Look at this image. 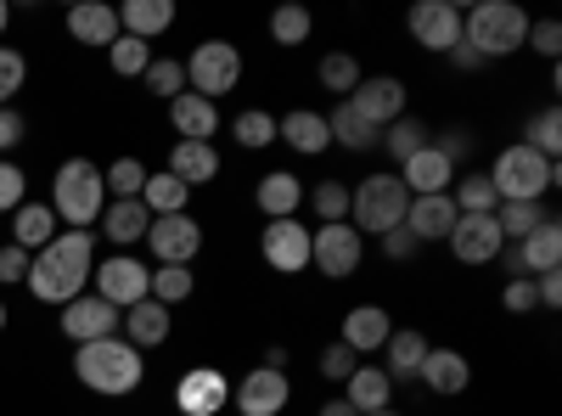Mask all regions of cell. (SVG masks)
I'll return each mask as SVG.
<instances>
[{
  "label": "cell",
  "mask_w": 562,
  "mask_h": 416,
  "mask_svg": "<svg viewBox=\"0 0 562 416\" xmlns=\"http://www.w3.org/2000/svg\"><path fill=\"white\" fill-rule=\"evenodd\" d=\"M90 270H97V237L90 231H57V243H45L34 259H29V293L40 304H74L90 282Z\"/></svg>",
  "instance_id": "6da1fadb"
},
{
  "label": "cell",
  "mask_w": 562,
  "mask_h": 416,
  "mask_svg": "<svg viewBox=\"0 0 562 416\" xmlns=\"http://www.w3.org/2000/svg\"><path fill=\"white\" fill-rule=\"evenodd\" d=\"M74 378L90 389V394H108V400H124L147 383V355L124 338H97V344H79L74 355Z\"/></svg>",
  "instance_id": "7a4b0ae2"
},
{
  "label": "cell",
  "mask_w": 562,
  "mask_h": 416,
  "mask_svg": "<svg viewBox=\"0 0 562 416\" xmlns=\"http://www.w3.org/2000/svg\"><path fill=\"white\" fill-rule=\"evenodd\" d=\"M524 40H529V12L518 0H479V7L461 12V45H473L484 63L524 52Z\"/></svg>",
  "instance_id": "3957f363"
},
{
  "label": "cell",
  "mask_w": 562,
  "mask_h": 416,
  "mask_svg": "<svg viewBox=\"0 0 562 416\" xmlns=\"http://www.w3.org/2000/svg\"><path fill=\"white\" fill-rule=\"evenodd\" d=\"M557 180H562V169L551 158H540L535 147H524V142L501 147L495 164H490V187H495L501 203H546V192L557 187Z\"/></svg>",
  "instance_id": "277c9868"
},
{
  "label": "cell",
  "mask_w": 562,
  "mask_h": 416,
  "mask_svg": "<svg viewBox=\"0 0 562 416\" xmlns=\"http://www.w3.org/2000/svg\"><path fill=\"white\" fill-rule=\"evenodd\" d=\"M108 209V180L102 169L90 164V158H68L52 180V214L68 225V231H85V225H97Z\"/></svg>",
  "instance_id": "5b68a950"
},
{
  "label": "cell",
  "mask_w": 562,
  "mask_h": 416,
  "mask_svg": "<svg viewBox=\"0 0 562 416\" xmlns=\"http://www.w3.org/2000/svg\"><path fill=\"white\" fill-rule=\"evenodd\" d=\"M405 209H411V192L400 175H366L349 192V225L360 237H389L394 225H405Z\"/></svg>",
  "instance_id": "8992f818"
},
{
  "label": "cell",
  "mask_w": 562,
  "mask_h": 416,
  "mask_svg": "<svg viewBox=\"0 0 562 416\" xmlns=\"http://www.w3.org/2000/svg\"><path fill=\"white\" fill-rule=\"evenodd\" d=\"M237 85H243V52L231 40H203L198 52L186 57V90H198V97L220 102Z\"/></svg>",
  "instance_id": "52a82bcc"
},
{
  "label": "cell",
  "mask_w": 562,
  "mask_h": 416,
  "mask_svg": "<svg viewBox=\"0 0 562 416\" xmlns=\"http://www.w3.org/2000/svg\"><path fill=\"white\" fill-rule=\"evenodd\" d=\"M366 259V237L344 220V225H315L310 231V265L326 276V282H349Z\"/></svg>",
  "instance_id": "ba28073f"
},
{
  "label": "cell",
  "mask_w": 562,
  "mask_h": 416,
  "mask_svg": "<svg viewBox=\"0 0 562 416\" xmlns=\"http://www.w3.org/2000/svg\"><path fill=\"white\" fill-rule=\"evenodd\" d=\"M405 29L411 40L422 45V52H456L461 45V7L456 0H416V7L405 12Z\"/></svg>",
  "instance_id": "9c48e42d"
},
{
  "label": "cell",
  "mask_w": 562,
  "mask_h": 416,
  "mask_svg": "<svg viewBox=\"0 0 562 416\" xmlns=\"http://www.w3.org/2000/svg\"><path fill=\"white\" fill-rule=\"evenodd\" d=\"M90 276H97V299H108L113 310H130V304H140V299H153V270L140 265V259H130V254L102 259Z\"/></svg>",
  "instance_id": "30bf717a"
},
{
  "label": "cell",
  "mask_w": 562,
  "mask_h": 416,
  "mask_svg": "<svg viewBox=\"0 0 562 416\" xmlns=\"http://www.w3.org/2000/svg\"><path fill=\"white\" fill-rule=\"evenodd\" d=\"M259 259L276 270V276H299L310 265V225L293 214V220H270L259 231Z\"/></svg>",
  "instance_id": "8fae6325"
},
{
  "label": "cell",
  "mask_w": 562,
  "mask_h": 416,
  "mask_svg": "<svg viewBox=\"0 0 562 416\" xmlns=\"http://www.w3.org/2000/svg\"><path fill=\"white\" fill-rule=\"evenodd\" d=\"M349 108H355L371 130H389L394 119H405V79H394V74H366V79L349 90Z\"/></svg>",
  "instance_id": "7c38bea8"
},
{
  "label": "cell",
  "mask_w": 562,
  "mask_h": 416,
  "mask_svg": "<svg viewBox=\"0 0 562 416\" xmlns=\"http://www.w3.org/2000/svg\"><path fill=\"white\" fill-rule=\"evenodd\" d=\"M63 338H74V344H97V338H119V327H124V310H113L108 299H97V293H79L74 304H63Z\"/></svg>",
  "instance_id": "4fadbf2b"
},
{
  "label": "cell",
  "mask_w": 562,
  "mask_h": 416,
  "mask_svg": "<svg viewBox=\"0 0 562 416\" xmlns=\"http://www.w3.org/2000/svg\"><path fill=\"white\" fill-rule=\"evenodd\" d=\"M147 248L158 265H192L203 254V225L192 214H164L147 225Z\"/></svg>",
  "instance_id": "5bb4252c"
},
{
  "label": "cell",
  "mask_w": 562,
  "mask_h": 416,
  "mask_svg": "<svg viewBox=\"0 0 562 416\" xmlns=\"http://www.w3.org/2000/svg\"><path fill=\"white\" fill-rule=\"evenodd\" d=\"M288 400H293L288 372H270V366H254L243 383H231V405H237L243 416H281Z\"/></svg>",
  "instance_id": "9a60e30c"
},
{
  "label": "cell",
  "mask_w": 562,
  "mask_h": 416,
  "mask_svg": "<svg viewBox=\"0 0 562 416\" xmlns=\"http://www.w3.org/2000/svg\"><path fill=\"white\" fill-rule=\"evenodd\" d=\"M175 405H180V416H220L231 405V378L220 366H192L175 383Z\"/></svg>",
  "instance_id": "2e32d148"
},
{
  "label": "cell",
  "mask_w": 562,
  "mask_h": 416,
  "mask_svg": "<svg viewBox=\"0 0 562 416\" xmlns=\"http://www.w3.org/2000/svg\"><path fill=\"white\" fill-rule=\"evenodd\" d=\"M445 243H450V254H456L461 265H495L501 248H506L495 214H461V220L450 225V237H445Z\"/></svg>",
  "instance_id": "e0dca14e"
},
{
  "label": "cell",
  "mask_w": 562,
  "mask_h": 416,
  "mask_svg": "<svg viewBox=\"0 0 562 416\" xmlns=\"http://www.w3.org/2000/svg\"><path fill=\"white\" fill-rule=\"evenodd\" d=\"M394 338V315L383 304H355L338 327V344L355 355H383V344Z\"/></svg>",
  "instance_id": "ac0fdd59"
},
{
  "label": "cell",
  "mask_w": 562,
  "mask_h": 416,
  "mask_svg": "<svg viewBox=\"0 0 562 416\" xmlns=\"http://www.w3.org/2000/svg\"><path fill=\"white\" fill-rule=\"evenodd\" d=\"M456 175H461V169H456L434 142L422 147L416 158L400 164V180H405V192H411V198H439V192H450V187H456Z\"/></svg>",
  "instance_id": "d6986e66"
},
{
  "label": "cell",
  "mask_w": 562,
  "mask_h": 416,
  "mask_svg": "<svg viewBox=\"0 0 562 416\" xmlns=\"http://www.w3.org/2000/svg\"><path fill=\"white\" fill-rule=\"evenodd\" d=\"M169 175L180 180V187H214L220 180V147L214 142H175L169 147Z\"/></svg>",
  "instance_id": "ffe728a7"
},
{
  "label": "cell",
  "mask_w": 562,
  "mask_h": 416,
  "mask_svg": "<svg viewBox=\"0 0 562 416\" xmlns=\"http://www.w3.org/2000/svg\"><path fill=\"white\" fill-rule=\"evenodd\" d=\"M169 119L180 130V142H214L220 135V102L198 97V90H180V97L169 102Z\"/></svg>",
  "instance_id": "44dd1931"
},
{
  "label": "cell",
  "mask_w": 562,
  "mask_h": 416,
  "mask_svg": "<svg viewBox=\"0 0 562 416\" xmlns=\"http://www.w3.org/2000/svg\"><path fill=\"white\" fill-rule=\"evenodd\" d=\"M276 142H288V147L304 153V158H321L326 147H333V135H326V113L293 108L288 119H276Z\"/></svg>",
  "instance_id": "7402d4cb"
},
{
  "label": "cell",
  "mask_w": 562,
  "mask_h": 416,
  "mask_svg": "<svg viewBox=\"0 0 562 416\" xmlns=\"http://www.w3.org/2000/svg\"><path fill=\"white\" fill-rule=\"evenodd\" d=\"M456 220H461V214H456L450 192H439V198H411V209H405V231H411L416 243H445Z\"/></svg>",
  "instance_id": "603a6c76"
},
{
  "label": "cell",
  "mask_w": 562,
  "mask_h": 416,
  "mask_svg": "<svg viewBox=\"0 0 562 416\" xmlns=\"http://www.w3.org/2000/svg\"><path fill=\"white\" fill-rule=\"evenodd\" d=\"M102 237L108 243H119V254L130 248V243H147V225H153V214H147V203L140 198H113L108 209H102Z\"/></svg>",
  "instance_id": "cb8c5ba5"
},
{
  "label": "cell",
  "mask_w": 562,
  "mask_h": 416,
  "mask_svg": "<svg viewBox=\"0 0 562 416\" xmlns=\"http://www.w3.org/2000/svg\"><path fill=\"white\" fill-rule=\"evenodd\" d=\"M416 383H422V389H434V394H467V383H473V366H467L461 349H428V360H422Z\"/></svg>",
  "instance_id": "d4e9b609"
},
{
  "label": "cell",
  "mask_w": 562,
  "mask_h": 416,
  "mask_svg": "<svg viewBox=\"0 0 562 416\" xmlns=\"http://www.w3.org/2000/svg\"><path fill=\"white\" fill-rule=\"evenodd\" d=\"M119 338H124V344H135L140 355L158 349V344H169V310H164L158 299L130 304V310H124V333H119Z\"/></svg>",
  "instance_id": "484cf974"
},
{
  "label": "cell",
  "mask_w": 562,
  "mask_h": 416,
  "mask_svg": "<svg viewBox=\"0 0 562 416\" xmlns=\"http://www.w3.org/2000/svg\"><path fill=\"white\" fill-rule=\"evenodd\" d=\"M254 203H259V214L265 220H293L299 214V203H304V180L299 175H288V169H270L259 187H254Z\"/></svg>",
  "instance_id": "4316f807"
},
{
  "label": "cell",
  "mask_w": 562,
  "mask_h": 416,
  "mask_svg": "<svg viewBox=\"0 0 562 416\" xmlns=\"http://www.w3.org/2000/svg\"><path fill=\"white\" fill-rule=\"evenodd\" d=\"M512 254H518V270L524 276H546V270H562V225L557 220H546L535 237H524V243H506Z\"/></svg>",
  "instance_id": "83f0119b"
},
{
  "label": "cell",
  "mask_w": 562,
  "mask_h": 416,
  "mask_svg": "<svg viewBox=\"0 0 562 416\" xmlns=\"http://www.w3.org/2000/svg\"><path fill=\"white\" fill-rule=\"evenodd\" d=\"M428 338H422L416 327H400L389 344H383V372H389V383H416V372H422V360H428Z\"/></svg>",
  "instance_id": "f1b7e54d"
},
{
  "label": "cell",
  "mask_w": 562,
  "mask_h": 416,
  "mask_svg": "<svg viewBox=\"0 0 562 416\" xmlns=\"http://www.w3.org/2000/svg\"><path fill=\"white\" fill-rule=\"evenodd\" d=\"M57 214H52V203H23L18 214H12V248H23L29 259L45 248V243H57Z\"/></svg>",
  "instance_id": "f546056e"
},
{
  "label": "cell",
  "mask_w": 562,
  "mask_h": 416,
  "mask_svg": "<svg viewBox=\"0 0 562 416\" xmlns=\"http://www.w3.org/2000/svg\"><path fill=\"white\" fill-rule=\"evenodd\" d=\"M68 34L79 40V45H108L119 40V7H102V0H85V7H74L68 12Z\"/></svg>",
  "instance_id": "4dcf8cb0"
},
{
  "label": "cell",
  "mask_w": 562,
  "mask_h": 416,
  "mask_svg": "<svg viewBox=\"0 0 562 416\" xmlns=\"http://www.w3.org/2000/svg\"><path fill=\"white\" fill-rule=\"evenodd\" d=\"M169 23H175V7L169 0H124L119 7V34H135V40H158V34H169Z\"/></svg>",
  "instance_id": "1f68e13d"
},
{
  "label": "cell",
  "mask_w": 562,
  "mask_h": 416,
  "mask_svg": "<svg viewBox=\"0 0 562 416\" xmlns=\"http://www.w3.org/2000/svg\"><path fill=\"white\" fill-rule=\"evenodd\" d=\"M344 400H349L360 416H366V411H389V405H394V383H389L383 366L360 360L355 372H349V394H344Z\"/></svg>",
  "instance_id": "d6a6232c"
},
{
  "label": "cell",
  "mask_w": 562,
  "mask_h": 416,
  "mask_svg": "<svg viewBox=\"0 0 562 416\" xmlns=\"http://www.w3.org/2000/svg\"><path fill=\"white\" fill-rule=\"evenodd\" d=\"M326 135H333V147H344V153H378V142H383V130H371L349 102H338L326 113Z\"/></svg>",
  "instance_id": "836d02e7"
},
{
  "label": "cell",
  "mask_w": 562,
  "mask_h": 416,
  "mask_svg": "<svg viewBox=\"0 0 562 416\" xmlns=\"http://www.w3.org/2000/svg\"><path fill=\"white\" fill-rule=\"evenodd\" d=\"M140 203H147L153 220H164V214H186V203H192V187H180V180L164 169V175H147V187H140Z\"/></svg>",
  "instance_id": "e575fe53"
},
{
  "label": "cell",
  "mask_w": 562,
  "mask_h": 416,
  "mask_svg": "<svg viewBox=\"0 0 562 416\" xmlns=\"http://www.w3.org/2000/svg\"><path fill=\"white\" fill-rule=\"evenodd\" d=\"M450 203H456V214H495V209H501V198H495V187H490L484 169H479V175H456Z\"/></svg>",
  "instance_id": "d590c367"
},
{
  "label": "cell",
  "mask_w": 562,
  "mask_h": 416,
  "mask_svg": "<svg viewBox=\"0 0 562 416\" xmlns=\"http://www.w3.org/2000/svg\"><path fill=\"white\" fill-rule=\"evenodd\" d=\"M551 220V209L546 203H501L495 209V225H501V237L506 243H524V237H535V231Z\"/></svg>",
  "instance_id": "8d00e7d4"
},
{
  "label": "cell",
  "mask_w": 562,
  "mask_h": 416,
  "mask_svg": "<svg viewBox=\"0 0 562 416\" xmlns=\"http://www.w3.org/2000/svg\"><path fill=\"white\" fill-rule=\"evenodd\" d=\"M428 142H434V130L422 124V119H411V113H405V119H394V124L383 130V142H378V147H389V153H394V164H405V158H416Z\"/></svg>",
  "instance_id": "74e56055"
},
{
  "label": "cell",
  "mask_w": 562,
  "mask_h": 416,
  "mask_svg": "<svg viewBox=\"0 0 562 416\" xmlns=\"http://www.w3.org/2000/svg\"><path fill=\"white\" fill-rule=\"evenodd\" d=\"M524 147H535L540 158L557 164V153H562V113H557V102H546V108L524 124Z\"/></svg>",
  "instance_id": "f35d334b"
},
{
  "label": "cell",
  "mask_w": 562,
  "mask_h": 416,
  "mask_svg": "<svg viewBox=\"0 0 562 416\" xmlns=\"http://www.w3.org/2000/svg\"><path fill=\"white\" fill-rule=\"evenodd\" d=\"M231 135H237V147L265 153V147H276V113H265V108H243L237 119H231Z\"/></svg>",
  "instance_id": "ab89813d"
},
{
  "label": "cell",
  "mask_w": 562,
  "mask_h": 416,
  "mask_svg": "<svg viewBox=\"0 0 562 416\" xmlns=\"http://www.w3.org/2000/svg\"><path fill=\"white\" fill-rule=\"evenodd\" d=\"M192 293H198V276H192V265H158V270H153V299H158L164 310L186 304Z\"/></svg>",
  "instance_id": "60d3db41"
},
{
  "label": "cell",
  "mask_w": 562,
  "mask_h": 416,
  "mask_svg": "<svg viewBox=\"0 0 562 416\" xmlns=\"http://www.w3.org/2000/svg\"><path fill=\"white\" fill-rule=\"evenodd\" d=\"M315 74H321V85H326V90H333V97H338V102H349V90H355V85L366 79V74H360V63H355L349 52H326Z\"/></svg>",
  "instance_id": "b9f144b4"
},
{
  "label": "cell",
  "mask_w": 562,
  "mask_h": 416,
  "mask_svg": "<svg viewBox=\"0 0 562 416\" xmlns=\"http://www.w3.org/2000/svg\"><path fill=\"white\" fill-rule=\"evenodd\" d=\"M108 63H113L119 79H140V74H147V63H153V45L135 40V34H119V40L108 45Z\"/></svg>",
  "instance_id": "7bdbcfd3"
},
{
  "label": "cell",
  "mask_w": 562,
  "mask_h": 416,
  "mask_svg": "<svg viewBox=\"0 0 562 416\" xmlns=\"http://www.w3.org/2000/svg\"><path fill=\"white\" fill-rule=\"evenodd\" d=\"M310 209H315L321 225H344L349 220V180H321L310 192Z\"/></svg>",
  "instance_id": "ee69618b"
},
{
  "label": "cell",
  "mask_w": 562,
  "mask_h": 416,
  "mask_svg": "<svg viewBox=\"0 0 562 416\" xmlns=\"http://www.w3.org/2000/svg\"><path fill=\"white\" fill-rule=\"evenodd\" d=\"M310 34H315V18L304 7H276L270 12V40L276 45H304Z\"/></svg>",
  "instance_id": "f6af8a7d"
},
{
  "label": "cell",
  "mask_w": 562,
  "mask_h": 416,
  "mask_svg": "<svg viewBox=\"0 0 562 416\" xmlns=\"http://www.w3.org/2000/svg\"><path fill=\"white\" fill-rule=\"evenodd\" d=\"M140 85H147L153 97L175 102L180 90H186V63H175V57H153V63H147V74H140Z\"/></svg>",
  "instance_id": "bcb514c9"
},
{
  "label": "cell",
  "mask_w": 562,
  "mask_h": 416,
  "mask_svg": "<svg viewBox=\"0 0 562 416\" xmlns=\"http://www.w3.org/2000/svg\"><path fill=\"white\" fill-rule=\"evenodd\" d=\"M102 180H108V198H140V187H147V164H140V158H119V164L102 169Z\"/></svg>",
  "instance_id": "7dc6e473"
},
{
  "label": "cell",
  "mask_w": 562,
  "mask_h": 416,
  "mask_svg": "<svg viewBox=\"0 0 562 416\" xmlns=\"http://www.w3.org/2000/svg\"><path fill=\"white\" fill-rule=\"evenodd\" d=\"M29 203V180L12 158H0V214H18Z\"/></svg>",
  "instance_id": "c3c4849f"
},
{
  "label": "cell",
  "mask_w": 562,
  "mask_h": 416,
  "mask_svg": "<svg viewBox=\"0 0 562 416\" xmlns=\"http://www.w3.org/2000/svg\"><path fill=\"white\" fill-rule=\"evenodd\" d=\"M23 74H29L23 52H12V45H0V108H12V97L23 90Z\"/></svg>",
  "instance_id": "681fc988"
},
{
  "label": "cell",
  "mask_w": 562,
  "mask_h": 416,
  "mask_svg": "<svg viewBox=\"0 0 562 416\" xmlns=\"http://www.w3.org/2000/svg\"><path fill=\"white\" fill-rule=\"evenodd\" d=\"M501 304H506V315H535V310H540L535 276H512V282L501 288Z\"/></svg>",
  "instance_id": "f907efd6"
},
{
  "label": "cell",
  "mask_w": 562,
  "mask_h": 416,
  "mask_svg": "<svg viewBox=\"0 0 562 416\" xmlns=\"http://www.w3.org/2000/svg\"><path fill=\"white\" fill-rule=\"evenodd\" d=\"M524 45H535V57H546V63L557 68V52H562V23H557V18L529 23V40H524Z\"/></svg>",
  "instance_id": "816d5d0a"
},
{
  "label": "cell",
  "mask_w": 562,
  "mask_h": 416,
  "mask_svg": "<svg viewBox=\"0 0 562 416\" xmlns=\"http://www.w3.org/2000/svg\"><path fill=\"white\" fill-rule=\"evenodd\" d=\"M355 366H360V355L344 349V344H326V349H321V378H326V383H349Z\"/></svg>",
  "instance_id": "f5cc1de1"
},
{
  "label": "cell",
  "mask_w": 562,
  "mask_h": 416,
  "mask_svg": "<svg viewBox=\"0 0 562 416\" xmlns=\"http://www.w3.org/2000/svg\"><path fill=\"white\" fill-rule=\"evenodd\" d=\"M434 147H439V153H445V158L461 169V164H467V153H473V135H467L461 124H450V130H439V135H434Z\"/></svg>",
  "instance_id": "db71d44e"
},
{
  "label": "cell",
  "mask_w": 562,
  "mask_h": 416,
  "mask_svg": "<svg viewBox=\"0 0 562 416\" xmlns=\"http://www.w3.org/2000/svg\"><path fill=\"white\" fill-rule=\"evenodd\" d=\"M378 243H383V259H389V265H394V259H411V254L422 248V243L411 237V231H405V225H394V231H389V237H378Z\"/></svg>",
  "instance_id": "11a10c76"
},
{
  "label": "cell",
  "mask_w": 562,
  "mask_h": 416,
  "mask_svg": "<svg viewBox=\"0 0 562 416\" xmlns=\"http://www.w3.org/2000/svg\"><path fill=\"white\" fill-rule=\"evenodd\" d=\"M23 276H29V254L7 243V248H0V282L12 288V282H23Z\"/></svg>",
  "instance_id": "9f6ffc18"
},
{
  "label": "cell",
  "mask_w": 562,
  "mask_h": 416,
  "mask_svg": "<svg viewBox=\"0 0 562 416\" xmlns=\"http://www.w3.org/2000/svg\"><path fill=\"white\" fill-rule=\"evenodd\" d=\"M535 293H540V310H562V270L535 276Z\"/></svg>",
  "instance_id": "6f0895ef"
},
{
  "label": "cell",
  "mask_w": 562,
  "mask_h": 416,
  "mask_svg": "<svg viewBox=\"0 0 562 416\" xmlns=\"http://www.w3.org/2000/svg\"><path fill=\"white\" fill-rule=\"evenodd\" d=\"M23 142V113L18 108H0V153H12Z\"/></svg>",
  "instance_id": "680465c9"
},
{
  "label": "cell",
  "mask_w": 562,
  "mask_h": 416,
  "mask_svg": "<svg viewBox=\"0 0 562 416\" xmlns=\"http://www.w3.org/2000/svg\"><path fill=\"white\" fill-rule=\"evenodd\" d=\"M445 57H450V63H456L461 74H473V68H484V57L473 52V45H456V52H445Z\"/></svg>",
  "instance_id": "91938a15"
},
{
  "label": "cell",
  "mask_w": 562,
  "mask_h": 416,
  "mask_svg": "<svg viewBox=\"0 0 562 416\" xmlns=\"http://www.w3.org/2000/svg\"><path fill=\"white\" fill-rule=\"evenodd\" d=\"M265 366H270V372H288V344H270L265 349Z\"/></svg>",
  "instance_id": "94428289"
},
{
  "label": "cell",
  "mask_w": 562,
  "mask_h": 416,
  "mask_svg": "<svg viewBox=\"0 0 562 416\" xmlns=\"http://www.w3.org/2000/svg\"><path fill=\"white\" fill-rule=\"evenodd\" d=\"M321 416H360V411H355L349 400H326V405H321Z\"/></svg>",
  "instance_id": "6125c7cd"
},
{
  "label": "cell",
  "mask_w": 562,
  "mask_h": 416,
  "mask_svg": "<svg viewBox=\"0 0 562 416\" xmlns=\"http://www.w3.org/2000/svg\"><path fill=\"white\" fill-rule=\"evenodd\" d=\"M7 23H12V7H7V0H0V34H7Z\"/></svg>",
  "instance_id": "be15d7a7"
},
{
  "label": "cell",
  "mask_w": 562,
  "mask_h": 416,
  "mask_svg": "<svg viewBox=\"0 0 562 416\" xmlns=\"http://www.w3.org/2000/svg\"><path fill=\"white\" fill-rule=\"evenodd\" d=\"M366 416H405V411H394V405H389V411H366Z\"/></svg>",
  "instance_id": "e7e4bbea"
},
{
  "label": "cell",
  "mask_w": 562,
  "mask_h": 416,
  "mask_svg": "<svg viewBox=\"0 0 562 416\" xmlns=\"http://www.w3.org/2000/svg\"><path fill=\"white\" fill-rule=\"evenodd\" d=\"M0 333H7V304H0Z\"/></svg>",
  "instance_id": "03108f58"
}]
</instances>
